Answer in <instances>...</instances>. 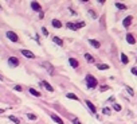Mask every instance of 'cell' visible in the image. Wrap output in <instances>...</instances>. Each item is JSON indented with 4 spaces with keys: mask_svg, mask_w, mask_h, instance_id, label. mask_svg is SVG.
Instances as JSON below:
<instances>
[{
    "mask_svg": "<svg viewBox=\"0 0 137 124\" xmlns=\"http://www.w3.org/2000/svg\"><path fill=\"white\" fill-rule=\"evenodd\" d=\"M27 117H28L30 120H36V115H34V113H28Z\"/></svg>",
    "mask_w": 137,
    "mask_h": 124,
    "instance_id": "cell-24",
    "label": "cell"
},
{
    "mask_svg": "<svg viewBox=\"0 0 137 124\" xmlns=\"http://www.w3.org/2000/svg\"><path fill=\"white\" fill-rule=\"evenodd\" d=\"M20 53H22V55L26 57V58H35V54H34L32 51H30V50L23 49V50H20Z\"/></svg>",
    "mask_w": 137,
    "mask_h": 124,
    "instance_id": "cell-5",
    "label": "cell"
},
{
    "mask_svg": "<svg viewBox=\"0 0 137 124\" xmlns=\"http://www.w3.org/2000/svg\"><path fill=\"white\" fill-rule=\"evenodd\" d=\"M15 90H18V92H22V86H20V85H16V86H15Z\"/></svg>",
    "mask_w": 137,
    "mask_h": 124,
    "instance_id": "cell-31",
    "label": "cell"
},
{
    "mask_svg": "<svg viewBox=\"0 0 137 124\" xmlns=\"http://www.w3.org/2000/svg\"><path fill=\"white\" fill-rule=\"evenodd\" d=\"M5 35H7V38L10 39L11 42H18L19 41V36L16 35L14 31H7V34H5Z\"/></svg>",
    "mask_w": 137,
    "mask_h": 124,
    "instance_id": "cell-3",
    "label": "cell"
},
{
    "mask_svg": "<svg viewBox=\"0 0 137 124\" xmlns=\"http://www.w3.org/2000/svg\"><path fill=\"white\" fill-rule=\"evenodd\" d=\"M86 105L89 106V109H90V112H91V113H96V112H97V108H96V105H94V104L91 103L90 100H86Z\"/></svg>",
    "mask_w": 137,
    "mask_h": 124,
    "instance_id": "cell-8",
    "label": "cell"
},
{
    "mask_svg": "<svg viewBox=\"0 0 137 124\" xmlns=\"http://www.w3.org/2000/svg\"><path fill=\"white\" fill-rule=\"evenodd\" d=\"M3 112H4V109H0V113H3Z\"/></svg>",
    "mask_w": 137,
    "mask_h": 124,
    "instance_id": "cell-34",
    "label": "cell"
},
{
    "mask_svg": "<svg viewBox=\"0 0 137 124\" xmlns=\"http://www.w3.org/2000/svg\"><path fill=\"white\" fill-rule=\"evenodd\" d=\"M97 68H98L99 70H106V69H109V65H106V63H101V65H98Z\"/></svg>",
    "mask_w": 137,
    "mask_h": 124,
    "instance_id": "cell-21",
    "label": "cell"
},
{
    "mask_svg": "<svg viewBox=\"0 0 137 124\" xmlns=\"http://www.w3.org/2000/svg\"><path fill=\"white\" fill-rule=\"evenodd\" d=\"M8 65H10L11 68H18L19 66V59L15 58V57H10V58H8Z\"/></svg>",
    "mask_w": 137,
    "mask_h": 124,
    "instance_id": "cell-4",
    "label": "cell"
},
{
    "mask_svg": "<svg viewBox=\"0 0 137 124\" xmlns=\"http://www.w3.org/2000/svg\"><path fill=\"white\" fill-rule=\"evenodd\" d=\"M126 42L130 43V45H135L136 43V39L133 36V34H126Z\"/></svg>",
    "mask_w": 137,
    "mask_h": 124,
    "instance_id": "cell-11",
    "label": "cell"
},
{
    "mask_svg": "<svg viewBox=\"0 0 137 124\" xmlns=\"http://www.w3.org/2000/svg\"><path fill=\"white\" fill-rule=\"evenodd\" d=\"M121 62L124 63V65H126V63L129 62V58L126 57V54H124V53L121 54Z\"/></svg>",
    "mask_w": 137,
    "mask_h": 124,
    "instance_id": "cell-18",
    "label": "cell"
},
{
    "mask_svg": "<svg viewBox=\"0 0 137 124\" xmlns=\"http://www.w3.org/2000/svg\"><path fill=\"white\" fill-rule=\"evenodd\" d=\"M31 7H32L34 11H39V12L42 11V5L39 4L38 1H32V3H31Z\"/></svg>",
    "mask_w": 137,
    "mask_h": 124,
    "instance_id": "cell-9",
    "label": "cell"
},
{
    "mask_svg": "<svg viewBox=\"0 0 137 124\" xmlns=\"http://www.w3.org/2000/svg\"><path fill=\"white\" fill-rule=\"evenodd\" d=\"M42 33H43V35H44V36H47V35H48V31H47V28H44V27L42 28Z\"/></svg>",
    "mask_w": 137,
    "mask_h": 124,
    "instance_id": "cell-28",
    "label": "cell"
},
{
    "mask_svg": "<svg viewBox=\"0 0 137 124\" xmlns=\"http://www.w3.org/2000/svg\"><path fill=\"white\" fill-rule=\"evenodd\" d=\"M51 24H53V27H55V28L62 27V23H61V20H58V19H53V20H51Z\"/></svg>",
    "mask_w": 137,
    "mask_h": 124,
    "instance_id": "cell-13",
    "label": "cell"
},
{
    "mask_svg": "<svg viewBox=\"0 0 137 124\" xmlns=\"http://www.w3.org/2000/svg\"><path fill=\"white\" fill-rule=\"evenodd\" d=\"M102 113L104 115H110V108H104L102 109Z\"/></svg>",
    "mask_w": 137,
    "mask_h": 124,
    "instance_id": "cell-25",
    "label": "cell"
},
{
    "mask_svg": "<svg viewBox=\"0 0 137 124\" xmlns=\"http://www.w3.org/2000/svg\"><path fill=\"white\" fill-rule=\"evenodd\" d=\"M41 85H42V86H44V88L47 89L48 92H54V88H53V86H51L47 81H42V82H41Z\"/></svg>",
    "mask_w": 137,
    "mask_h": 124,
    "instance_id": "cell-12",
    "label": "cell"
},
{
    "mask_svg": "<svg viewBox=\"0 0 137 124\" xmlns=\"http://www.w3.org/2000/svg\"><path fill=\"white\" fill-rule=\"evenodd\" d=\"M90 15H91V18H94V19L97 18V15H96V12H94V11H90Z\"/></svg>",
    "mask_w": 137,
    "mask_h": 124,
    "instance_id": "cell-32",
    "label": "cell"
},
{
    "mask_svg": "<svg viewBox=\"0 0 137 124\" xmlns=\"http://www.w3.org/2000/svg\"><path fill=\"white\" fill-rule=\"evenodd\" d=\"M43 66H44L46 70L48 71V74L54 76V69H53V66H51V63H50V62H43Z\"/></svg>",
    "mask_w": 137,
    "mask_h": 124,
    "instance_id": "cell-6",
    "label": "cell"
},
{
    "mask_svg": "<svg viewBox=\"0 0 137 124\" xmlns=\"http://www.w3.org/2000/svg\"><path fill=\"white\" fill-rule=\"evenodd\" d=\"M130 71H132L135 76H137V68H132V69H130Z\"/></svg>",
    "mask_w": 137,
    "mask_h": 124,
    "instance_id": "cell-30",
    "label": "cell"
},
{
    "mask_svg": "<svg viewBox=\"0 0 137 124\" xmlns=\"http://www.w3.org/2000/svg\"><path fill=\"white\" fill-rule=\"evenodd\" d=\"M132 20H133V18H132V16H126V18H125L124 19V22H122V24H124V27L125 28H128V27H129V26H130V23H132Z\"/></svg>",
    "mask_w": 137,
    "mask_h": 124,
    "instance_id": "cell-7",
    "label": "cell"
},
{
    "mask_svg": "<svg viewBox=\"0 0 137 124\" xmlns=\"http://www.w3.org/2000/svg\"><path fill=\"white\" fill-rule=\"evenodd\" d=\"M68 63H70L73 68H78V66H79V62L77 61L75 58H70V59H68Z\"/></svg>",
    "mask_w": 137,
    "mask_h": 124,
    "instance_id": "cell-14",
    "label": "cell"
},
{
    "mask_svg": "<svg viewBox=\"0 0 137 124\" xmlns=\"http://www.w3.org/2000/svg\"><path fill=\"white\" fill-rule=\"evenodd\" d=\"M66 97H67V99H71V100H75V101L78 100V97H77L74 93H67V94H66Z\"/></svg>",
    "mask_w": 137,
    "mask_h": 124,
    "instance_id": "cell-22",
    "label": "cell"
},
{
    "mask_svg": "<svg viewBox=\"0 0 137 124\" xmlns=\"http://www.w3.org/2000/svg\"><path fill=\"white\" fill-rule=\"evenodd\" d=\"M108 89H110V88H109V86H106V85L101 86V92H105V90H108Z\"/></svg>",
    "mask_w": 137,
    "mask_h": 124,
    "instance_id": "cell-29",
    "label": "cell"
},
{
    "mask_svg": "<svg viewBox=\"0 0 137 124\" xmlns=\"http://www.w3.org/2000/svg\"><path fill=\"white\" fill-rule=\"evenodd\" d=\"M10 120H11V122H14L15 124H20V120H19L16 116H14V115H10Z\"/></svg>",
    "mask_w": 137,
    "mask_h": 124,
    "instance_id": "cell-19",
    "label": "cell"
},
{
    "mask_svg": "<svg viewBox=\"0 0 137 124\" xmlns=\"http://www.w3.org/2000/svg\"><path fill=\"white\" fill-rule=\"evenodd\" d=\"M116 7L118 8V10H126V5L122 4V3H116Z\"/></svg>",
    "mask_w": 137,
    "mask_h": 124,
    "instance_id": "cell-23",
    "label": "cell"
},
{
    "mask_svg": "<svg viewBox=\"0 0 137 124\" xmlns=\"http://www.w3.org/2000/svg\"><path fill=\"white\" fill-rule=\"evenodd\" d=\"M113 108L116 109V111H121V105H120V104H113Z\"/></svg>",
    "mask_w": 137,
    "mask_h": 124,
    "instance_id": "cell-27",
    "label": "cell"
},
{
    "mask_svg": "<svg viewBox=\"0 0 137 124\" xmlns=\"http://www.w3.org/2000/svg\"><path fill=\"white\" fill-rule=\"evenodd\" d=\"M89 43L93 46V47H96V49H98L99 46H101V43H99L98 41H96V39H89Z\"/></svg>",
    "mask_w": 137,
    "mask_h": 124,
    "instance_id": "cell-15",
    "label": "cell"
},
{
    "mask_svg": "<svg viewBox=\"0 0 137 124\" xmlns=\"http://www.w3.org/2000/svg\"><path fill=\"white\" fill-rule=\"evenodd\" d=\"M51 119H53L55 123H58V124H65V123H63V120H62L61 117L58 116V115H54V113H51Z\"/></svg>",
    "mask_w": 137,
    "mask_h": 124,
    "instance_id": "cell-10",
    "label": "cell"
},
{
    "mask_svg": "<svg viewBox=\"0 0 137 124\" xmlns=\"http://www.w3.org/2000/svg\"><path fill=\"white\" fill-rule=\"evenodd\" d=\"M53 42L56 43L58 46H63V41H62L61 38H58V36H54V38H53Z\"/></svg>",
    "mask_w": 137,
    "mask_h": 124,
    "instance_id": "cell-16",
    "label": "cell"
},
{
    "mask_svg": "<svg viewBox=\"0 0 137 124\" xmlns=\"http://www.w3.org/2000/svg\"><path fill=\"white\" fill-rule=\"evenodd\" d=\"M85 58H86L87 62H90V63H94V62H96V59L93 58V55H91V54H89V53L85 54Z\"/></svg>",
    "mask_w": 137,
    "mask_h": 124,
    "instance_id": "cell-17",
    "label": "cell"
},
{
    "mask_svg": "<svg viewBox=\"0 0 137 124\" xmlns=\"http://www.w3.org/2000/svg\"><path fill=\"white\" fill-rule=\"evenodd\" d=\"M86 85L89 89H94L97 86V78H94L91 74H86Z\"/></svg>",
    "mask_w": 137,
    "mask_h": 124,
    "instance_id": "cell-1",
    "label": "cell"
},
{
    "mask_svg": "<svg viewBox=\"0 0 137 124\" xmlns=\"http://www.w3.org/2000/svg\"><path fill=\"white\" fill-rule=\"evenodd\" d=\"M66 27L67 28H70V30H78V28H82V27H85V22H79V23H71V22H68L67 24H66Z\"/></svg>",
    "mask_w": 137,
    "mask_h": 124,
    "instance_id": "cell-2",
    "label": "cell"
},
{
    "mask_svg": "<svg viewBox=\"0 0 137 124\" xmlns=\"http://www.w3.org/2000/svg\"><path fill=\"white\" fill-rule=\"evenodd\" d=\"M30 93L32 94V96H35V97H41V93H39L38 90H35V89H32V88L30 89Z\"/></svg>",
    "mask_w": 137,
    "mask_h": 124,
    "instance_id": "cell-20",
    "label": "cell"
},
{
    "mask_svg": "<svg viewBox=\"0 0 137 124\" xmlns=\"http://www.w3.org/2000/svg\"><path fill=\"white\" fill-rule=\"evenodd\" d=\"M73 123H74V124H82V123H81V122H79V120H78V119H74V120H73Z\"/></svg>",
    "mask_w": 137,
    "mask_h": 124,
    "instance_id": "cell-33",
    "label": "cell"
},
{
    "mask_svg": "<svg viewBox=\"0 0 137 124\" xmlns=\"http://www.w3.org/2000/svg\"><path fill=\"white\" fill-rule=\"evenodd\" d=\"M126 90H128V93H129L130 96H133V94H135V92H133V89L130 88V86H126Z\"/></svg>",
    "mask_w": 137,
    "mask_h": 124,
    "instance_id": "cell-26",
    "label": "cell"
}]
</instances>
